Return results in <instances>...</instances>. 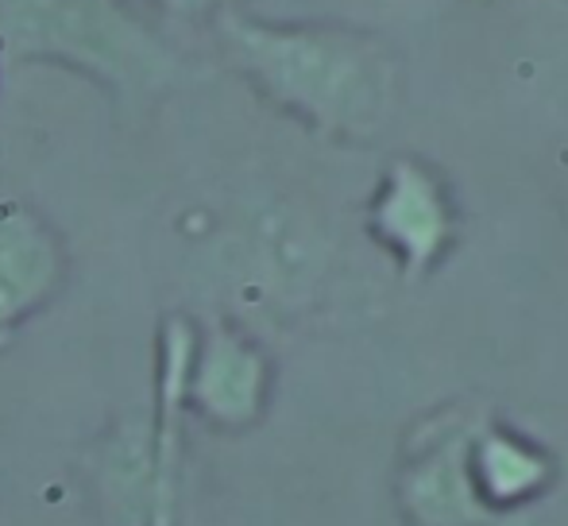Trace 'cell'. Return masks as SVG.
Here are the masks:
<instances>
[{
  "label": "cell",
  "mask_w": 568,
  "mask_h": 526,
  "mask_svg": "<svg viewBox=\"0 0 568 526\" xmlns=\"http://www.w3.org/2000/svg\"><path fill=\"white\" fill-rule=\"evenodd\" d=\"M0 62L85 78L120 124H140L186 78V59L132 0H0Z\"/></svg>",
  "instance_id": "1"
},
{
  "label": "cell",
  "mask_w": 568,
  "mask_h": 526,
  "mask_svg": "<svg viewBox=\"0 0 568 526\" xmlns=\"http://www.w3.org/2000/svg\"><path fill=\"white\" fill-rule=\"evenodd\" d=\"M213 28L229 67L306 129L352 135L379 113L383 62L359 36L317 23H271L236 8L221 12Z\"/></svg>",
  "instance_id": "2"
},
{
  "label": "cell",
  "mask_w": 568,
  "mask_h": 526,
  "mask_svg": "<svg viewBox=\"0 0 568 526\" xmlns=\"http://www.w3.org/2000/svg\"><path fill=\"white\" fill-rule=\"evenodd\" d=\"M271 398V356L232 322L194 325L186 387L182 403L186 414L202 418L205 426L240 434L263 418Z\"/></svg>",
  "instance_id": "3"
},
{
  "label": "cell",
  "mask_w": 568,
  "mask_h": 526,
  "mask_svg": "<svg viewBox=\"0 0 568 526\" xmlns=\"http://www.w3.org/2000/svg\"><path fill=\"white\" fill-rule=\"evenodd\" d=\"M70 279V249L43 210L0 198V345L54 306Z\"/></svg>",
  "instance_id": "4"
},
{
  "label": "cell",
  "mask_w": 568,
  "mask_h": 526,
  "mask_svg": "<svg viewBox=\"0 0 568 526\" xmlns=\"http://www.w3.org/2000/svg\"><path fill=\"white\" fill-rule=\"evenodd\" d=\"M194 322L166 317L155 345V414L148 422V453H143L140 526H179V473H182V387H186Z\"/></svg>",
  "instance_id": "5"
},
{
  "label": "cell",
  "mask_w": 568,
  "mask_h": 526,
  "mask_svg": "<svg viewBox=\"0 0 568 526\" xmlns=\"http://www.w3.org/2000/svg\"><path fill=\"white\" fill-rule=\"evenodd\" d=\"M418 453H410L398 473L403 512L418 526H487L491 507L471 484V426L460 418L445 426H422Z\"/></svg>",
  "instance_id": "6"
},
{
  "label": "cell",
  "mask_w": 568,
  "mask_h": 526,
  "mask_svg": "<svg viewBox=\"0 0 568 526\" xmlns=\"http://www.w3.org/2000/svg\"><path fill=\"white\" fill-rule=\"evenodd\" d=\"M372 229L403 256L406 275H422L449 244V202L422 166L398 163L372 202Z\"/></svg>",
  "instance_id": "7"
},
{
  "label": "cell",
  "mask_w": 568,
  "mask_h": 526,
  "mask_svg": "<svg viewBox=\"0 0 568 526\" xmlns=\"http://www.w3.org/2000/svg\"><path fill=\"white\" fill-rule=\"evenodd\" d=\"M471 484L484 507H515L549 484V457L499 426L471 437Z\"/></svg>",
  "instance_id": "8"
},
{
  "label": "cell",
  "mask_w": 568,
  "mask_h": 526,
  "mask_svg": "<svg viewBox=\"0 0 568 526\" xmlns=\"http://www.w3.org/2000/svg\"><path fill=\"white\" fill-rule=\"evenodd\" d=\"M132 4L166 20H217L221 12L236 8L232 0H132Z\"/></svg>",
  "instance_id": "9"
},
{
  "label": "cell",
  "mask_w": 568,
  "mask_h": 526,
  "mask_svg": "<svg viewBox=\"0 0 568 526\" xmlns=\"http://www.w3.org/2000/svg\"><path fill=\"white\" fill-rule=\"evenodd\" d=\"M0 67H4V62H0Z\"/></svg>",
  "instance_id": "10"
}]
</instances>
